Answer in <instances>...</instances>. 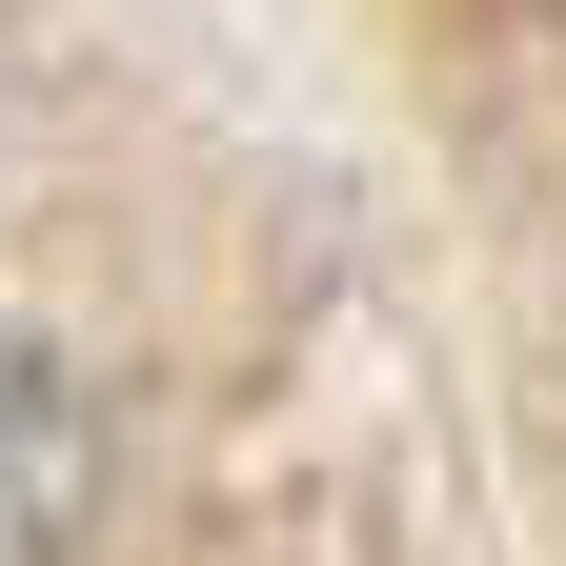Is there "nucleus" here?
<instances>
[{"instance_id":"1","label":"nucleus","mask_w":566,"mask_h":566,"mask_svg":"<svg viewBox=\"0 0 566 566\" xmlns=\"http://www.w3.org/2000/svg\"><path fill=\"white\" fill-rule=\"evenodd\" d=\"M82 506H102V424H82V385H61L41 344H0V566H61V546H82Z\"/></svg>"}]
</instances>
